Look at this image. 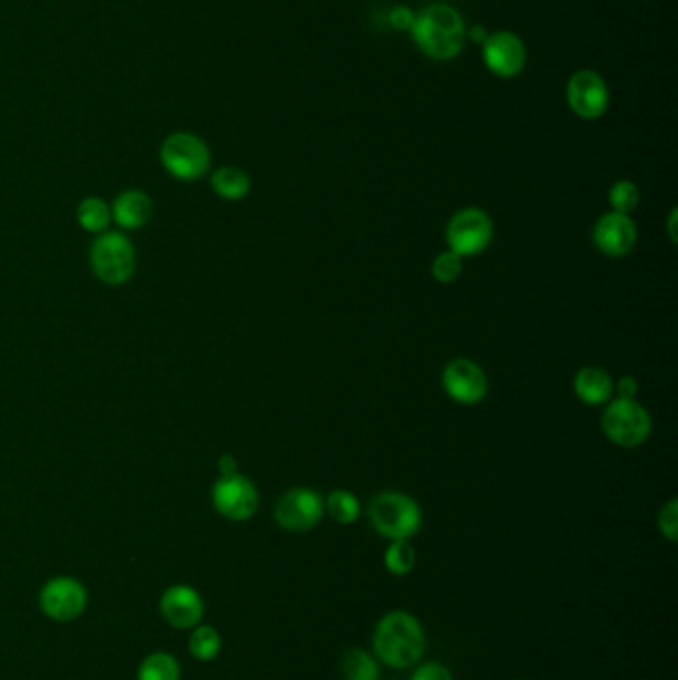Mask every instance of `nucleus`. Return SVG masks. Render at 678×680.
I'll return each mask as SVG.
<instances>
[{
    "label": "nucleus",
    "mask_w": 678,
    "mask_h": 680,
    "mask_svg": "<svg viewBox=\"0 0 678 680\" xmlns=\"http://www.w3.org/2000/svg\"><path fill=\"white\" fill-rule=\"evenodd\" d=\"M324 498L311 488H292L275 505V522L291 534H304L321 524Z\"/></svg>",
    "instance_id": "obj_11"
},
{
    "label": "nucleus",
    "mask_w": 678,
    "mask_h": 680,
    "mask_svg": "<svg viewBox=\"0 0 678 680\" xmlns=\"http://www.w3.org/2000/svg\"><path fill=\"white\" fill-rule=\"evenodd\" d=\"M493 239V223L480 208H466L454 213L446 227L449 252L464 257H476L486 252Z\"/></svg>",
    "instance_id": "obj_8"
},
{
    "label": "nucleus",
    "mask_w": 678,
    "mask_h": 680,
    "mask_svg": "<svg viewBox=\"0 0 678 680\" xmlns=\"http://www.w3.org/2000/svg\"><path fill=\"white\" fill-rule=\"evenodd\" d=\"M159 161L169 176L181 181H196L211 168V149L198 134L174 132L162 142Z\"/></svg>",
    "instance_id": "obj_4"
},
{
    "label": "nucleus",
    "mask_w": 678,
    "mask_h": 680,
    "mask_svg": "<svg viewBox=\"0 0 678 680\" xmlns=\"http://www.w3.org/2000/svg\"><path fill=\"white\" fill-rule=\"evenodd\" d=\"M481 60L496 78L512 80L523 73L527 64V48L515 32H490L481 43Z\"/></svg>",
    "instance_id": "obj_12"
},
{
    "label": "nucleus",
    "mask_w": 678,
    "mask_h": 680,
    "mask_svg": "<svg viewBox=\"0 0 678 680\" xmlns=\"http://www.w3.org/2000/svg\"><path fill=\"white\" fill-rule=\"evenodd\" d=\"M658 532L667 537L668 542L678 539V503L677 500L670 502L658 512Z\"/></svg>",
    "instance_id": "obj_27"
},
{
    "label": "nucleus",
    "mask_w": 678,
    "mask_h": 680,
    "mask_svg": "<svg viewBox=\"0 0 678 680\" xmlns=\"http://www.w3.org/2000/svg\"><path fill=\"white\" fill-rule=\"evenodd\" d=\"M464 272V259L454 252L440 253L432 261V277L442 285L456 283Z\"/></svg>",
    "instance_id": "obj_26"
},
{
    "label": "nucleus",
    "mask_w": 678,
    "mask_h": 680,
    "mask_svg": "<svg viewBox=\"0 0 678 680\" xmlns=\"http://www.w3.org/2000/svg\"><path fill=\"white\" fill-rule=\"evenodd\" d=\"M601 426L607 439L621 448H637L647 442L653 430V420L647 409L637 400L615 398L607 402Z\"/></svg>",
    "instance_id": "obj_5"
},
{
    "label": "nucleus",
    "mask_w": 678,
    "mask_h": 680,
    "mask_svg": "<svg viewBox=\"0 0 678 680\" xmlns=\"http://www.w3.org/2000/svg\"><path fill=\"white\" fill-rule=\"evenodd\" d=\"M159 613L169 627L191 631L203 621L205 603L196 587L178 583L167 587L159 597Z\"/></svg>",
    "instance_id": "obj_14"
},
{
    "label": "nucleus",
    "mask_w": 678,
    "mask_h": 680,
    "mask_svg": "<svg viewBox=\"0 0 678 680\" xmlns=\"http://www.w3.org/2000/svg\"><path fill=\"white\" fill-rule=\"evenodd\" d=\"M426 647L422 625L412 613L392 611L380 618L373 637L375 655L392 669H408L418 665Z\"/></svg>",
    "instance_id": "obj_2"
},
{
    "label": "nucleus",
    "mask_w": 678,
    "mask_h": 680,
    "mask_svg": "<svg viewBox=\"0 0 678 680\" xmlns=\"http://www.w3.org/2000/svg\"><path fill=\"white\" fill-rule=\"evenodd\" d=\"M370 524L390 542L410 539L422 527V510L414 498L402 492H382L368 505Z\"/></svg>",
    "instance_id": "obj_3"
},
{
    "label": "nucleus",
    "mask_w": 678,
    "mask_h": 680,
    "mask_svg": "<svg viewBox=\"0 0 678 680\" xmlns=\"http://www.w3.org/2000/svg\"><path fill=\"white\" fill-rule=\"evenodd\" d=\"M223 649V638L221 633L211 625H201L191 628V635L188 638L189 655L199 662H211L218 659Z\"/></svg>",
    "instance_id": "obj_20"
},
{
    "label": "nucleus",
    "mask_w": 678,
    "mask_h": 680,
    "mask_svg": "<svg viewBox=\"0 0 678 680\" xmlns=\"http://www.w3.org/2000/svg\"><path fill=\"white\" fill-rule=\"evenodd\" d=\"M324 513H329L336 524H355L360 515V502L348 490H333L329 498H324Z\"/></svg>",
    "instance_id": "obj_23"
},
{
    "label": "nucleus",
    "mask_w": 678,
    "mask_h": 680,
    "mask_svg": "<svg viewBox=\"0 0 678 680\" xmlns=\"http://www.w3.org/2000/svg\"><path fill=\"white\" fill-rule=\"evenodd\" d=\"M616 398L621 400H637L638 382L637 378L623 377L615 384Z\"/></svg>",
    "instance_id": "obj_30"
},
{
    "label": "nucleus",
    "mask_w": 678,
    "mask_h": 680,
    "mask_svg": "<svg viewBox=\"0 0 678 680\" xmlns=\"http://www.w3.org/2000/svg\"><path fill=\"white\" fill-rule=\"evenodd\" d=\"M574 390L587 406H605L615 397V382L605 368L583 367L575 375Z\"/></svg>",
    "instance_id": "obj_16"
},
{
    "label": "nucleus",
    "mask_w": 678,
    "mask_h": 680,
    "mask_svg": "<svg viewBox=\"0 0 678 680\" xmlns=\"http://www.w3.org/2000/svg\"><path fill=\"white\" fill-rule=\"evenodd\" d=\"M412 41L418 51L438 63H448L458 58L466 41L468 26L462 12L446 2H432L414 14L412 22Z\"/></svg>",
    "instance_id": "obj_1"
},
{
    "label": "nucleus",
    "mask_w": 678,
    "mask_h": 680,
    "mask_svg": "<svg viewBox=\"0 0 678 680\" xmlns=\"http://www.w3.org/2000/svg\"><path fill=\"white\" fill-rule=\"evenodd\" d=\"M410 680H454L452 672H449L444 665L440 662H424L420 665L414 672H412V679Z\"/></svg>",
    "instance_id": "obj_28"
},
{
    "label": "nucleus",
    "mask_w": 678,
    "mask_h": 680,
    "mask_svg": "<svg viewBox=\"0 0 678 680\" xmlns=\"http://www.w3.org/2000/svg\"><path fill=\"white\" fill-rule=\"evenodd\" d=\"M154 211L152 199L140 189H125L114 201L112 220L122 230L134 231L144 227Z\"/></svg>",
    "instance_id": "obj_17"
},
{
    "label": "nucleus",
    "mask_w": 678,
    "mask_h": 680,
    "mask_svg": "<svg viewBox=\"0 0 678 680\" xmlns=\"http://www.w3.org/2000/svg\"><path fill=\"white\" fill-rule=\"evenodd\" d=\"M565 100L577 118L593 122L607 114L611 105V92L601 74L583 68L571 74L565 90Z\"/></svg>",
    "instance_id": "obj_9"
},
{
    "label": "nucleus",
    "mask_w": 678,
    "mask_h": 680,
    "mask_svg": "<svg viewBox=\"0 0 678 680\" xmlns=\"http://www.w3.org/2000/svg\"><path fill=\"white\" fill-rule=\"evenodd\" d=\"M88 603V589L76 577H53L42 586L38 593V605L44 617L54 623H73L82 617Z\"/></svg>",
    "instance_id": "obj_7"
},
{
    "label": "nucleus",
    "mask_w": 678,
    "mask_h": 680,
    "mask_svg": "<svg viewBox=\"0 0 678 680\" xmlns=\"http://www.w3.org/2000/svg\"><path fill=\"white\" fill-rule=\"evenodd\" d=\"M221 476H231V473H237V461L233 456H221L220 460Z\"/></svg>",
    "instance_id": "obj_31"
},
{
    "label": "nucleus",
    "mask_w": 678,
    "mask_h": 680,
    "mask_svg": "<svg viewBox=\"0 0 678 680\" xmlns=\"http://www.w3.org/2000/svg\"><path fill=\"white\" fill-rule=\"evenodd\" d=\"M343 680H378L380 670L373 655L363 649H348L341 659Z\"/></svg>",
    "instance_id": "obj_22"
},
{
    "label": "nucleus",
    "mask_w": 678,
    "mask_h": 680,
    "mask_svg": "<svg viewBox=\"0 0 678 680\" xmlns=\"http://www.w3.org/2000/svg\"><path fill=\"white\" fill-rule=\"evenodd\" d=\"M414 14L416 12L412 11V9H408L404 4H398L394 7L390 14H388V21L390 24L400 32H410L412 29V22H414Z\"/></svg>",
    "instance_id": "obj_29"
},
{
    "label": "nucleus",
    "mask_w": 678,
    "mask_h": 680,
    "mask_svg": "<svg viewBox=\"0 0 678 680\" xmlns=\"http://www.w3.org/2000/svg\"><path fill=\"white\" fill-rule=\"evenodd\" d=\"M90 265L98 281L105 285H124L136 269V252L122 233L105 231L90 249Z\"/></svg>",
    "instance_id": "obj_6"
},
{
    "label": "nucleus",
    "mask_w": 678,
    "mask_h": 680,
    "mask_svg": "<svg viewBox=\"0 0 678 680\" xmlns=\"http://www.w3.org/2000/svg\"><path fill=\"white\" fill-rule=\"evenodd\" d=\"M641 203V189L631 179H619L609 189V205L616 213H633Z\"/></svg>",
    "instance_id": "obj_25"
},
{
    "label": "nucleus",
    "mask_w": 678,
    "mask_h": 680,
    "mask_svg": "<svg viewBox=\"0 0 678 680\" xmlns=\"http://www.w3.org/2000/svg\"><path fill=\"white\" fill-rule=\"evenodd\" d=\"M136 680H181L178 657L167 650L149 653L137 667Z\"/></svg>",
    "instance_id": "obj_19"
},
{
    "label": "nucleus",
    "mask_w": 678,
    "mask_h": 680,
    "mask_svg": "<svg viewBox=\"0 0 678 680\" xmlns=\"http://www.w3.org/2000/svg\"><path fill=\"white\" fill-rule=\"evenodd\" d=\"M211 188L225 201H241L251 191L249 174L237 166H223L213 171Z\"/></svg>",
    "instance_id": "obj_18"
},
{
    "label": "nucleus",
    "mask_w": 678,
    "mask_h": 680,
    "mask_svg": "<svg viewBox=\"0 0 678 680\" xmlns=\"http://www.w3.org/2000/svg\"><path fill=\"white\" fill-rule=\"evenodd\" d=\"M414 566H416V551L408 539H400V542H392L388 545L387 554H385V567L388 573L397 577L410 576Z\"/></svg>",
    "instance_id": "obj_24"
},
{
    "label": "nucleus",
    "mask_w": 678,
    "mask_h": 680,
    "mask_svg": "<svg viewBox=\"0 0 678 680\" xmlns=\"http://www.w3.org/2000/svg\"><path fill=\"white\" fill-rule=\"evenodd\" d=\"M211 502L220 515L230 522H247L259 510V492L243 473L221 476L213 483Z\"/></svg>",
    "instance_id": "obj_10"
},
{
    "label": "nucleus",
    "mask_w": 678,
    "mask_h": 680,
    "mask_svg": "<svg viewBox=\"0 0 678 680\" xmlns=\"http://www.w3.org/2000/svg\"><path fill=\"white\" fill-rule=\"evenodd\" d=\"M637 223L631 220V215L609 211L593 227V243L597 249L607 257H625L637 245Z\"/></svg>",
    "instance_id": "obj_15"
},
{
    "label": "nucleus",
    "mask_w": 678,
    "mask_h": 680,
    "mask_svg": "<svg viewBox=\"0 0 678 680\" xmlns=\"http://www.w3.org/2000/svg\"><path fill=\"white\" fill-rule=\"evenodd\" d=\"M442 384L446 394L462 406L480 404L490 390V380L484 368L464 356L449 360L442 372Z\"/></svg>",
    "instance_id": "obj_13"
},
{
    "label": "nucleus",
    "mask_w": 678,
    "mask_h": 680,
    "mask_svg": "<svg viewBox=\"0 0 678 680\" xmlns=\"http://www.w3.org/2000/svg\"><path fill=\"white\" fill-rule=\"evenodd\" d=\"M76 218L82 230L102 235L112 223V210L102 198H86L80 201Z\"/></svg>",
    "instance_id": "obj_21"
}]
</instances>
